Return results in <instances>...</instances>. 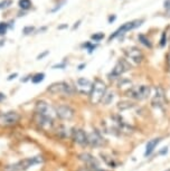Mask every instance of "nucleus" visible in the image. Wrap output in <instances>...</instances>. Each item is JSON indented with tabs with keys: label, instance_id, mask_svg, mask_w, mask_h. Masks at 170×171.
Masks as SVG:
<instances>
[{
	"label": "nucleus",
	"instance_id": "nucleus-31",
	"mask_svg": "<svg viewBox=\"0 0 170 171\" xmlns=\"http://www.w3.org/2000/svg\"><path fill=\"white\" fill-rule=\"evenodd\" d=\"M66 67V63L63 62V63H59V64H56V65L53 66V68L54 69H57V68H60V69H64Z\"/></svg>",
	"mask_w": 170,
	"mask_h": 171
},
{
	"label": "nucleus",
	"instance_id": "nucleus-23",
	"mask_svg": "<svg viewBox=\"0 0 170 171\" xmlns=\"http://www.w3.org/2000/svg\"><path fill=\"white\" fill-rule=\"evenodd\" d=\"M101 156H102V158H103V160L106 162V164H109L110 167H112V168L116 167V163H115V161L112 159L111 156H105V154H101Z\"/></svg>",
	"mask_w": 170,
	"mask_h": 171
},
{
	"label": "nucleus",
	"instance_id": "nucleus-17",
	"mask_svg": "<svg viewBox=\"0 0 170 171\" xmlns=\"http://www.w3.org/2000/svg\"><path fill=\"white\" fill-rule=\"evenodd\" d=\"M161 141V139L160 138H157V139H152L150 141L147 143V146H145V151H144V156H150L153 151H155V146H158V143Z\"/></svg>",
	"mask_w": 170,
	"mask_h": 171
},
{
	"label": "nucleus",
	"instance_id": "nucleus-38",
	"mask_svg": "<svg viewBox=\"0 0 170 171\" xmlns=\"http://www.w3.org/2000/svg\"><path fill=\"white\" fill-rule=\"evenodd\" d=\"M82 22V20H78L77 22H75V25L73 26V30H75L76 28H78V26H80V24Z\"/></svg>",
	"mask_w": 170,
	"mask_h": 171
},
{
	"label": "nucleus",
	"instance_id": "nucleus-6",
	"mask_svg": "<svg viewBox=\"0 0 170 171\" xmlns=\"http://www.w3.org/2000/svg\"><path fill=\"white\" fill-rule=\"evenodd\" d=\"M20 120V115L17 112L10 111V112L1 113L0 114V124L2 127H11L17 124Z\"/></svg>",
	"mask_w": 170,
	"mask_h": 171
},
{
	"label": "nucleus",
	"instance_id": "nucleus-42",
	"mask_svg": "<svg viewBox=\"0 0 170 171\" xmlns=\"http://www.w3.org/2000/svg\"><path fill=\"white\" fill-rule=\"evenodd\" d=\"M168 67H169V71H170V54L168 55Z\"/></svg>",
	"mask_w": 170,
	"mask_h": 171
},
{
	"label": "nucleus",
	"instance_id": "nucleus-34",
	"mask_svg": "<svg viewBox=\"0 0 170 171\" xmlns=\"http://www.w3.org/2000/svg\"><path fill=\"white\" fill-rule=\"evenodd\" d=\"M115 19H116V16L110 15L109 17H107V21H109V24H112L113 21H115Z\"/></svg>",
	"mask_w": 170,
	"mask_h": 171
},
{
	"label": "nucleus",
	"instance_id": "nucleus-9",
	"mask_svg": "<svg viewBox=\"0 0 170 171\" xmlns=\"http://www.w3.org/2000/svg\"><path fill=\"white\" fill-rule=\"evenodd\" d=\"M34 121L37 124L38 127L43 129V130H52L54 127V117H44V115H39V114H34Z\"/></svg>",
	"mask_w": 170,
	"mask_h": 171
},
{
	"label": "nucleus",
	"instance_id": "nucleus-21",
	"mask_svg": "<svg viewBox=\"0 0 170 171\" xmlns=\"http://www.w3.org/2000/svg\"><path fill=\"white\" fill-rule=\"evenodd\" d=\"M113 98H114V94L112 93V92H109V93H105L104 95L103 100H102V103L103 104H110V103L113 101Z\"/></svg>",
	"mask_w": 170,
	"mask_h": 171
},
{
	"label": "nucleus",
	"instance_id": "nucleus-26",
	"mask_svg": "<svg viewBox=\"0 0 170 171\" xmlns=\"http://www.w3.org/2000/svg\"><path fill=\"white\" fill-rule=\"evenodd\" d=\"M8 25L7 22H0V36H5L8 30Z\"/></svg>",
	"mask_w": 170,
	"mask_h": 171
},
{
	"label": "nucleus",
	"instance_id": "nucleus-33",
	"mask_svg": "<svg viewBox=\"0 0 170 171\" xmlns=\"http://www.w3.org/2000/svg\"><path fill=\"white\" fill-rule=\"evenodd\" d=\"M163 8H165L166 10L170 11V0H165V1H163Z\"/></svg>",
	"mask_w": 170,
	"mask_h": 171
},
{
	"label": "nucleus",
	"instance_id": "nucleus-11",
	"mask_svg": "<svg viewBox=\"0 0 170 171\" xmlns=\"http://www.w3.org/2000/svg\"><path fill=\"white\" fill-rule=\"evenodd\" d=\"M124 54L129 57L132 62H134L136 64H140L142 61H143L144 56L142 54V51L139 49V48L134 47H128V48H124Z\"/></svg>",
	"mask_w": 170,
	"mask_h": 171
},
{
	"label": "nucleus",
	"instance_id": "nucleus-43",
	"mask_svg": "<svg viewBox=\"0 0 170 171\" xmlns=\"http://www.w3.org/2000/svg\"><path fill=\"white\" fill-rule=\"evenodd\" d=\"M167 171H170V169H169V170H167Z\"/></svg>",
	"mask_w": 170,
	"mask_h": 171
},
{
	"label": "nucleus",
	"instance_id": "nucleus-13",
	"mask_svg": "<svg viewBox=\"0 0 170 171\" xmlns=\"http://www.w3.org/2000/svg\"><path fill=\"white\" fill-rule=\"evenodd\" d=\"M72 136L74 142H76L80 146H86L87 144V134L82 129H74L72 131Z\"/></svg>",
	"mask_w": 170,
	"mask_h": 171
},
{
	"label": "nucleus",
	"instance_id": "nucleus-18",
	"mask_svg": "<svg viewBox=\"0 0 170 171\" xmlns=\"http://www.w3.org/2000/svg\"><path fill=\"white\" fill-rule=\"evenodd\" d=\"M138 39H139V41H140L142 45H144L145 47L152 48L151 41H150V39H149V38L145 36V35H143V34H139V35H138Z\"/></svg>",
	"mask_w": 170,
	"mask_h": 171
},
{
	"label": "nucleus",
	"instance_id": "nucleus-10",
	"mask_svg": "<svg viewBox=\"0 0 170 171\" xmlns=\"http://www.w3.org/2000/svg\"><path fill=\"white\" fill-rule=\"evenodd\" d=\"M131 68V66L129 65V63L124 61V59H120L115 66L112 68L111 73L109 74V78H116V77L121 76L124 72L129 71Z\"/></svg>",
	"mask_w": 170,
	"mask_h": 171
},
{
	"label": "nucleus",
	"instance_id": "nucleus-14",
	"mask_svg": "<svg viewBox=\"0 0 170 171\" xmlns=\"http://www.w3.org/2000/svg\"><path fill=\"white\" fill-rule=\"evenodd\" d=\"M80 160H82L83 162H84L86 168H99L100 167L99 161L96 160L92 154H90V153H82L81 156H80Z\"/></svg>",
	"mask_w": 170,
	"mask_h": 171
},
{
	"label": "nucleus",
	"instance_id": "nucleus-16",
	"mask_svg": "<svg viewBox=\"0 0 170 171\" xmlns=\"http://www.w3.org/2000/svg\"><path fill=\"white\" fill-rule=\"evenodd\" d=\"M87 144L92 146H100L103 144V140L97 132H92L87 134Z\"/></svg>",
	"mask_w": 170,
	"mask_h": 171
},
{
	"label": "nucleus",
	"instance_id": "nucleus-25",
	"mask_svg": "<svg viewBox=\"0 0 170 171\" xmlns=\"http://www.w3.org/2000/svg\"><path fill=\"white\" fill-rule=\"evenodd\" d=\"M82 47H83V48H86V49L89 51L90 54H92L93 51H94V49L96 48V45H95V44H92L91 41H87V43H84V44L82 45Z\"/></svg>",
	"mask_w": 170,
	"mask_h": 171
},
{
	"label": "nucleus",
	"instance_id": "nucleus-40",
	"mask_svg": "<svg viewBox=\"0 0 170 171\" xmlns=\"http://www.w3.org/2000/svg\"><path fill=\"white\" fill-rule=\"evenodd\" d=\"M85 66H86V65H85V64H81V65L78 66V69H80V71H82V69L84 68Z\"/></svg>",
	"mask_w": 170,
	"mask_h": 171
},
{
	"label": "nucleus",
	"instance_id": "nucleus-36",
	"mask_svg": "<svg viewBox=\"0 0 170 171\" xmlns=\"http://www.w3.org/2000/svg\"><path fill=\"white\" fill-rule=\"evenodd\" d=\"M18 76V73H15V74H11L10 76L8 77V81H11V80H14V78H16V77Z\"/></svg>",
	"mask_w": 170,
	"mask_h": 171
},
{
	"label": "nucleus",
	"instance_id": "nucleus-2",
	"mask_svg": "<svg viewBox=\"0 0 170 171\" xmlns=\"http://www.w3.org/2000/svg\"><path fill=\"white\" fill-rule=\"evenodd\" d=\"M106 93V85L104 84L103 81L101 80H95V82L93 83L92 90L90 92V100L92 104H99L102 102L104 95Z\"/></svg>",
	"mask_w": 170,
	"mask_h": 171
},
{
	"label": "nucleus",
	"instance_id": "nucleus-28",
	"mask_svg": "<svg viewBox=\"0 0 170 171\" xmlns=\"http://www.w3.org/2000/svg\"><path fill=\"white\" fill-rule=\"evenodd\" d=\"M34 31H35V27H33V26H27V27H25L22 29V34L24 35H30Z\"/></svg>",
	"mask_w": 170,
	"mask_h": 171
},
{
	"label": "nucleus",
	"instance_id": "nucleus-7",
	"mask_svg": "<svg viewBox=\"0 0 170 171\" xmlns=\"http://www.w3.org/2000/svg\"><path fill=\"white\" fill-rule=\"evenodd\" d=\"M55 110V114L59 119L62 120H72L75 115V111L70 105L66 104H62V105H57L54 107Z\"/></svg>",
	"mask_w": 170,
	"mask_h": 171
},
{
	"label": "nucleus",
	"instance_id": "nucleus-37",
	"mask_svg": "<svg viewBox=\"0 0 170 171\" xmlns=\"http://www.w3.org/2000/svg\"><path fill=\"white\" fill-rule=\"evenodd\" d=\"M65 28H68V25H67V24H64V25L58 26V29L59 30H60V29H65Z\"/></svg>",
	"mask_w": 170,
	"mask_h": 171
},
{
	"label": "nucleus",
	"instance_id": "nucleus-3",
	"mask_svg": "<svg viewBox=\"0 0 170 171\" xmlns=\"http://www.w3.org/2000/svg\"><path fill=\"white\" fill-rule=\"evenodd\" d=\"M47 91L53 93V94H60L64 95V96H72L75 93L74 88L66 82H58V83L52 84L47 88Z\"/></svg>",
	"mask_w": 170,
	"mask_h": 171
},
{
	"label": "nucleus",
	"instance_id": "nucleus-22",
	"mask_svg": "<svg viewBox=\"0 0 170 171\" xmlns=\"http://www.w3.org/2000/svg\"><path fill=\"white\" fill-rule=\"evenodd\" d=\"M19 7L24 10H28L31 7V1L30 0H19Z\"/></svg>",
	"mask_w": 170,
	"mask_h": 171
},
{
	"label": "nucleus",
	"instance_id": "nucleus-41",
	"mask_svg": "<svg viewBox=\"0 0 170 171\" xmlns=\"http://www.w3.org/2000/svg\"><path fill=\"white\" fill-rule=\"evenodd\" d=\"M167 151H168V150H167V148H163V150L161 151V152H160V154H165V153H167Z\"/></svg>",
	"mask_w": 170,
	"mask_h": 171
},
{
	"label": "nucleus",
	"instance_id": "nucleus-19",
	"mask_svg": "<svg viewBox=\"0 0 170 171\" xmlns=\"http://www.w3.org/2000/svg\"><path fill=\"white\" fill-rule=\"evenodd\" d=\"M44 80H45V74L44 73H37L31 77V83L38 84V83H41V82H43Z\"/></svg>",
	"mask_w": 170,
	"mask_h": 171
},
{
	"label": "nucleus",
	"instance_id": "nucleus-12",
	"mask_svg": "<svg viewBox=\"0 0 170 171\" xmlns=\"http://www.w3.org/2000/svg\"><path fill=\"white\" fill-rule=\"evenodd\" d=\"M93 83L90 80L85 78V77H81L76 81V87L82 94H90V92L92 90Z\"/></svg>",
	"mask_w": 170,
	"mask_h": 171
},
{
	"label": "nucleus",
	"instance_id": "nucleus-24",
	"mask_svg": "<svg viewBox=\"0 0 170 171\" xmlns=\"http://www.w3.org/2000/svg\"><path fill=\"white\" fill-rule=\"evenodd\" d=\"M124 86H126V87L128 88V91H129L130 88L132 87V86H131V82H130L129 80H126V78H123L122 81H120V82H119V87L123 88Z\"/></svg>",
	"mask_w": 170,
	"mask_h": 171
},
{
	"label": "nucleus",
	"instance_id": "nucleus-15",
	"mask_svg": "<svg viewBox=\"0 0 170 171\" xmlns=\"http://www.w3.org/2000/svg\"><path fill=\"white\" fill-rule=\"evenodd\" d=\"M163 102H165V92H163L162 87H157L155 95L152 97V105L160 107V106H162Z\"/></svg>",
	"mask_w": 170,
	"mask_h": 171
},
{
	"label": "nucleus",
	"instance_id": "nucleus-8",
	"mask_svg": "<svg viewBox=\"0 0 170 171\" xmlns=\"http://www.w3.org/2000/svg\"><path fill=\"white\" fill-rule=\"evenodd\" d=\"M35 113L36 114H39V115H44V117H54V113H55V110L54 107L49 105L47 102L45 101H38L35 105Z\"/></svg>",
	"mask_w": 170,
	"mask_h": 171
},
{
	"label": "nucleus",
	"instance_id": "nucleus-1",
	"mask_svg": "<svg viewBox=\"0 0 170 171\" xmlns=\"http://www.w3.org/2000/svg\"><path fill=\"white\" fill-rule=\"evenodd\" d=\"M43 162V158L39 156H30V158H26L22 160L16 162L12 164H8L4 168L2 171H26L29 168L36 166V164Z\"/></svg>",
	"mask_w": 170,
	"mask_h": 171
},
{
	"label": "nucleus",
	"instance_id": "nucleus-30",
	"mask_svg": "<svg viewBox=\"0 0 170 171\" xmlns=\"http://www.w3.org/2000/svg\"><path fill=\"white\" fill-rule=\"evenodd\" d=\"M167 44V34L166 31H163L161 35V39H160V47H165Z\"/></svg>",
	"mask_w": 170,
	"mask_h": 171
},
{
	"label": "nucleus",
	"instance_id": "nucleus-29",
	"mask_svg": "<svg viewBox=\"0 0 170 171\" xmlns=\"http://www.w3.org/2000/svg\"><path fill=\"white\" fill-rule=\"evenodd\" d=\"M12 1L11 0H4L0 2V9H5V8H8L9 6H11Z\"/></svg>",
	"mask_w": 170,
	"mask_h": 171
},
{
	"label": "nucleus",
	"instance_id": "nucleus-39",
	"mask_svg": "<svg viewBox=\"0 0 170 171\" xmlns=\"http://www.w3.org/2000/svg\"><path fill=\"white\" fill-rule=\"evenodd\" d=\"M5 98H6V95H5L4 93H1V92H0V102H2Z\"/></svg>",
	"mask_w": 170,
	"mask_h": 171
},
{
	"label": "nucleus",
	"instance_id": "nucleus-32",
	"mask_svg": "<svg viewBox=\"0 0 170 171\" xmlns=\"http://www.w3.org/2000/svg\"><path fill=\"white\" fill-rule=\"evenodd\" d=\"M81 171H106V170H103V169H100V168H86L85 167L84 169H82Z\"/></svg>",
	"mask_w": 170,
	"mask_h": 171
},
{
	"label": "nucleus",
	"instance_id": "nucleus-27",
	"mask_svg": "<svg viewBox=\"0 0 170 171\" xmlns=\"http://www.w3.org/2000/svg\"><path fill=\"white\" fill-rule=\"evenodd\" d=\"M104 38V34L103 33H95L93 34L92 36H91V39L94 40V41H100V40H102Z\"/></svg>",
	"mask_w": 170,
	"mask_h": 171
},
{
	"label": "nucleus",
	"instance_id": "nucleus-35",
	"mask_svg": "<svg viewBox=\"0 0 170 171\" xmlns=\"http://www.w3.org/2000/svg\"><path fill=\"white\" fill-rule=\"evenodd\" d=\"M49 54V51H44V53H41V54H39L37 56V59H43L45 57V56H47V55Z\"/></svg>",
	"mask_w": 170,
	"mask_h": 171
},
{
	"label": "nucleus",
	"instance_id": "nucleus-5",
	"mask_svg": "<svg viewBox=\"0 0 170 171\" xmlns=\"http://www.w3.org/2000/svg\"><path fill=\"white\" fill-rule=\"evenodd\" d=\"M128 96L134 98V100H144L150 95V87L148 85H139V86H132L126 92Z\"/></svg>",
	"mask_w": 170,
	"mask_h": 171
},
{
	"label": "nucleus",
	"instance_id": "nucleus-20",
	"mask_svg": "<svg viewBox=\"0 0 170 171\" xmlns=\"http://www.w3.org/2000/svg\"><path fill=\"white\" fill-rule=\"evenodd\" d=\"M133 106H134V104L132 102H126V101H123V102H120L118 104V109L121 110V111H124V110L131 109Z\"/></svg>",
	"mask_w": 170,
	"mask_h": 171
},
{
	"label": "nucleus",
	"instance_id": "nucleus-4",
	"mask_svg": "<svg viewBox=\"0 0 170 171\" xmlns=\"http://www.w3.org/2000/svg\"><path fill=\"white\" fill-rule=\"evenodd\" d=\"M143 21H144L143 19H136V20L128 21V22H126V24H123L121 27H119L118 29L115 30L114 33H113L111 36L109 37V40H112L113 38H115V37L122 36V35H124L126 31L134 29V28H137V27H140Z\"/></svg>",
	"mask_w": 170,
	"mask_h": 171
}]
</instances>
